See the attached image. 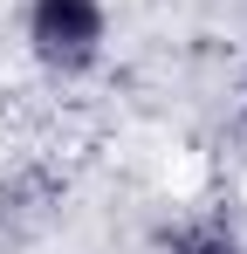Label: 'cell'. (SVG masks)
<instances>
[{
  "label": "cell",
  "mask_w": 247,
  "mask_h": 254,
  "mask_svg": "<svg viewBox=\"0 0 247 254\" xmlns=\"http://www.w3.org/2000/svg\"><path fill=\"white\" fill-rule=\"evenodd\" d=\"M21 35L48 76H89L110 48V7L103 0H28L21 14Z\"/></svg>",
  "instance_id": "obj_1"
},
{
  "label": "cell",
  "mask_w": 247,
  "mask_h": 254,
  "mask_svg": "<svg viewBox=\"0 0 247 254\" xmlns=\"http://www.w3.org/2000/svg\"><path fill=\"white\" fill-rule=\"evenodd\" d=\"M165 254H247V248L227 220H179L165 234Z\"/></svg>",
  "instance_id": "obj_2"
},
{
  "label": "cell",
  "mask_w": 247,
  "mask_h": 254,
  "mask_svg": "<svg viewBox=\"0 0 247 254\" xmlns=\"http://www.w3.org/2000/svg\"><path fill=\"white\" fill-rule=\"evenodd\" d=\"M241 117H247V76H241Z\"/></svg>",
  "instance_id": "obj_3"
}]
</instances>
